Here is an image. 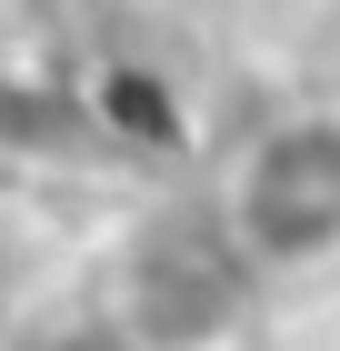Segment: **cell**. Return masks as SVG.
<instances>
[{"label":"cell","instance_id":"6da1fadb","mask_svg":"<svg viewBox=\"0 0 340 351\" xmlns=\"http://www.w3.org/2000/svg\"><path fill=\"white\" fill-rule=\"evenodd\" d=\"M240 231L261 251H320L340 231V121H300V131H280L250 161Z\"/></svg>","mask_w":340,"mask_h":351}]
</instances>
